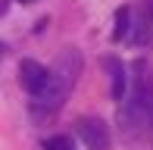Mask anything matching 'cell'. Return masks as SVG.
<instances>
[{
	"label": "cell",
	"instance_id": "8992f818",
	"mask_svg": "<svg viewBox=\"0 0 153 150\" xmlns=\"http://www.w3.org/2000/svg\"><path fill=\"white\" fill-rule=\"evenodd\" d=\"M128 31H131V10H128V6H122V10L116 13V28H113V38H116V41H122Z\"/></svg>",
	"mask_w": 153,
	"mask_h": 150
},
{
	"label": "cell",
	"instance_id": "3957f363",
	"mask_svg": "<svg viewBox=\"0 0 153 150\" xmlns=\"http://www.w3.org/2000/svg\"><path fill=\"white\" fill-rule=\"evenodd\" d=\"M75 131H78L81 144L88 150H109V125L103 119H94V116H81L78 122H75Z\"/></svg>",
	"mask_w": 153,
	"mask_h": 150
},
{
	"label": "cell",
	"instance_id": "7a4b0ae2",
	"mask_svg": "<svg viewBox=\"0 0 153 150\" xmlns=\"http://www.w3.org/2000/svg\"><path fill=\"white\" fill-rule=\"evenodd\" d=\"M134 88H131L125 106L119 110V119L125 122L128 131L134 128H144V131L153 134V78H150V66L144 59L134 63Z\"/></svg>",
	"mask_w": 153,
	"mask_h": 150
},
{
	"label": "cell",
	"instance_id": "ba28073f",
	"mask_svg": "<svg viewBox=\"0 0 153 150\" xmlns=\"http://www.w3.org/2000/svg\"><path fill=\"white\" fill-rule=\"evenodd\" d=\"M3 53H6V44H3V41H0V59H3Z\"/></svg>",
	"mask_w": 153,
	"mask_h": 150
},
{
	"label": "cell",
	"instance_id": "52a82bcc",
	"mask_svg": "<svg viewBox=\"0 0 153 150\" xmlns=\"http://www.w3.org/2000/svg\"><path fill=\"white\" fill-rule=\"evenodd\" d=\"M69 147H72V144H69V138H62V134L44 141V150H69Z\"/></svg>",
	"mask_w": 153,
	"mask_h": 150
},
{
	"label": "cell",
	"instance_id": "277c9868",
	"mask_svg": "<svg viewBox=\"0 0 153 150\" xmlns=\"http://www.w3.org/2000/svg\"><path fill=\"white\" fill-rule=\"evenodd\" d=\"M19 81H22V88L31 97H38V94H44L47 85H50V69L41 66L38 59H22V63H19Z\"/></svg>",
	"mask_w": 153,
	"mask_h": 150
},
{
	"label": "cell",
	"instance_id": "6da1fadb",
	"mask_svg": "<svg viewBox=\"0 0 153 150\" xmlns=\"http://www.w3.org/2000/svg\"><path fill=\"white\" fill-rule=\"evenodd\" d=\"M81 69H85V59H81V53L75 50V47H66V50L59 53L56 66L50 69V85H47V91L38 94V97L31 100L34 116H53V113H56L59 106L66 103L69 91L75 88V81H78Z\"/></svg>",
	"mask_w": 153,
	"mask_h": 150
},
{
	"label": "cell",
	"instance_id": "9c48e42d",
	"mask_svg": "<svg viewBox=\"0 0 153 150\" xmlns=\"http://www.w3.org/2000/svg\"><path fill=\"white\" fill-rule=\"evenodd\" d=\"M16 3H25V6H28V3H38V0H16Z\"/></svg>",
	"mask_w": 153,
	"mask_h": 150
},
{
	"label": "cell",
	"instance_id": "5b68a950",
	"mask_svg": "<svg viewBox=\"0 0 153 150\" xmlns=\"http://www.w3.org/2000/svg\"><path fill=\"white\" fill-rule=\"evenodd\" d=\"M106 66H109V75H113V100L125 103L128 100V69L119 59H106Z\"/></svg>",
	"mask_w": 153,
	"mask_h": 150
}]
</instances>
